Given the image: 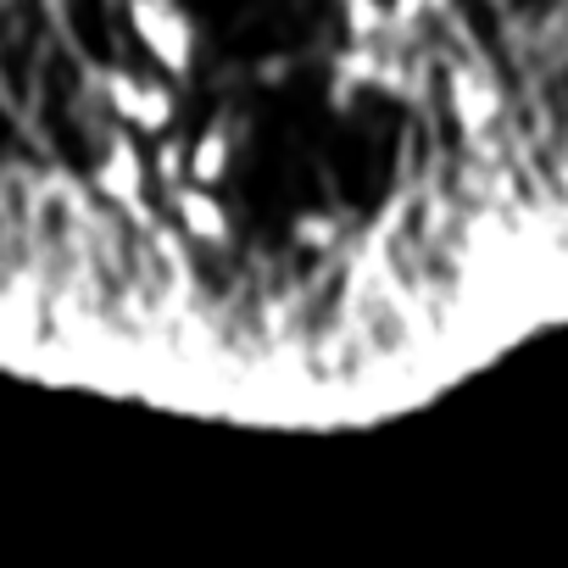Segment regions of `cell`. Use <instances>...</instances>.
I'll use <instances>...</instances> for the list:
<instances>
[{
	"label": "cell",
	"mask_w": 568,
	"mask_h": 568,
	"mask_svg": "<svg viewBox=\"0 0 568 568\" xmlns=\"http://www.w3.org/2000/svg\"><path fill=\"white\" fill-rule=\"evenodd\" d=\"M101 101L118 123L140 129V134H168L173 118H179V101H173V84L168 73H134V68H106L101 73Z\"/></svg>",
	"instance_id": "obj_1"
},
{
	"label": "cell",
	"mask_w": 568,
	"mask_h": 568,
	"mask_svg": "<svg viewBox=\"0 0 568 568\" xmlns=\"http://www.w3.org/2000/svg\"><path fill=\"white\" fill-rule=\"evenodd\" d=\"M129 23L140 34V51L151 57L156 73L179 79L195 62V18L179 0H129Z\"/></svg>",
	"instance_id": "obj_2"
},
{
	"label": "cell",
	"mask_w": 568,
	"mask_h": 568,
	"mask_svg": "<svg viewBox=\"0 0 568 568\" xmlns=\"http://www.w3.org/2000/svg\"><path fill=\"white\" fill-rule=\"evenodd\" d=\"M234 140H240V123H223V118H212L201 134H190L184 179H190V184H206V190H217V184L234 173ZM184 179H179V184H184Z\"/></svg>",
	"instance_id": "obj_3"
},
{
	"label": "cell",
	"mask_w": 568,
	"mask_h": 568,
	"mask_svg": "<svg viewBox=\"0 0 568 568\" xmlns=\"http://www.w3.org/2000/svg\"><path fill=\"white\" fill-rule=\"evenodd\" d=\"M173 212H179V229H184L195 245H217V240H229V212H223L217 190L184 179V184H173Z\"/></svg>",
	"instance_id": "obj_4"
},
{
	"label": "cell",
	"mask_w": 568,
	"mask_h": 568,
	"mask_svg": "<svg viewBox=\"0 0 568 568\" xmlns=\"http://www.w3.org/2000/svg\"><path fill=\"white\" fill-rule=\"evenodd\" d=\"M95 184H101V195H112L118 206H134V201H140V190H145V162H140L134 140H112V145H106V156H101V168H95Z\"/></svg>",
	"instance_id": "obj_5"
}]
</instances>
